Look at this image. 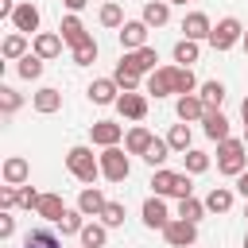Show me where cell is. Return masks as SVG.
Listing matches in <instances>:
<instances>
[{"label":"cell","mask_w":248,"mask_h":248,"mask_svg":"<svg viewBox=\"0 0 248 248\" xmlns=\"http://www.w3.org/2000/svg\"><path fill=\"white\" fill-rule=\"evenodd\" d=\"M66 170H70L78 182L93 186V182L101 178V155H93V147L78 143V147H70V151H66Z\"/></svg>","instance_id":"1"},{"label":"cell","mask_w":248,"mask_h":248,"mask_svg":"<svg viewBox=\"0 0 248 248\" xmlns=\"http://www.w3.org/2000/svg\"><path fill=\"white\" fill-rule=\"evenodd\" d=\"M151 190L159 194V198H194V182H190V174L182 170H167V167H159L155 174H151Z\"/></svg>","instance_id":"2"},{"label":"cell","mask_w":248,"mask_h":248,"mask_svg":"<svg viewBox=\"0 0 248 248\" xmlns=\"http://www.w3.org/2000/svg\"><path fill=\"white\" fill-rule=\"evenodd\" d=\"M217 170L229 174V178L244 174L248 170V143L244 140H232V136L225 143H217Z\"/></svg>","instance_id":"3"},{"label":"cell","mask_w":248,"mask_h":248,"mask_svg":"<svg viewBox=\"0 0 248 248\" xmlns=\"http://www.w3.org/2000/svg\"><path fill=\"white\" fill-rule=\"evenodd\" d=\"M240 39H244V23H240L236 16H225V19H217V23H213L209 46H213V50H232Z\"/></svg>","instance_id":"4"},{"label":"cell","mask_w":248,"mask_h":248,"mask_svg":"<svg viewBox=\"0 0 248 248\" xmlns=\"http://www.w3.org/2000/svg\"><path fill=\"white\" fill-rule=\"evenodd\" d=\"M132 174V163H128V151L116 143V147H105L101 151V178H108V182H124Z\"/></svg>","instance_id":"5"},{"label":"cell","mask_w":248,"mask_h":248,"mask_svg":"<svg viewBox=\"0 0 248 248\" xmlns=\"http://www.w3.org/2000/svg\"><path fill=\"white\" fill-rule=\"evenodd\" d=\"M147 93H151V97H170V93H178V66H159L155 74H147Z\"/></svg>","instance_id":"6"},{"label":"cell","mask_w":248,"mask_h":248,"mask_svg":"<svg viewBox=\"0 0 248 248\" xmlns=\"http://www.w3.org/2000/svg\"><path fill=\"white\" fill-rule=\"evenodd\" d=\"M163 240H167L170 248H194L198 225H190V221H182V217H170V225L163 229Z\"/></svg>","instance_id":"7"},{"label":"cell","mask_w":248,"mask_h":248,"mask_svg":"<svg viewBox=\"0 0 248 248\" xmlns=\"http://www.w3.org/2000/svg\"><path fill=\"white\" fill-rule=\"evenodd\" d=\"M159 54H155V46H140V50H124V58H120V66H128V70H136L140 78L143 74H155L159 66Z\"/></svg>","instance_id":"8"},{"label":"cell","mask_w":248,"mask_h":248,"mask_svg":"<svg viewBox=\"0 0 248 248\" xmlns=\"http://www.w3.org/2000/svg\"><path fill=\"white\" fill-rule=\"evenodd\" d=\"M12 27H16L19 35H39V8H35L31 0H19L16 12H12Z\"/></svg>","instance_id":"9"},{"label":"cell","mask_w":248,"mask_h":248,"mask_svg":"<svg viewBox=\"0 0 248 248\" xmlns=\"http://www.w3.org/2000/svg\"><path fill=\"white\" fill-rule=\"evenodd\" d=\"M124 136H128V132H124V124H116V120H97V124L89 128V140H93L97 147H116Z\"/></svg>","instance_id":"10"},{"label":"cell","mask_w":248,"mask_h":248,"mask_svg":"<svg viewBox=\"0 0 248 248\" xmlns=\"http://www.w3.org/2000/svg\"><path fill=\"white\" fill-rule=\"evenodd\" d=\"M0 174H4V186H27V178H31V163H27L23 155H8Z\"/></svg>","instance_id":"11"},{"label":"cell","mask_w":248,"mask_h":248,"mask_svg":"<svg viewBox=\"0 0 248 248\" xmlns=\"http://www.w3.org/2000/svg\"><path fill=\"white\" fill-rule=\"evenodd\" d=\"M143 225H147V229H159V232H163V229L170 225V213H167V202H163L159 194H151V198L143 202Z\"/></svg>","instance_id":"12"},{"label":"cell","mask_w":248,"mask_h":248,"mask_svg":"<svg viewBox=\"0 0 248 248\" xmlns=\"http://www.w3.org/2000/svg\"><path fill=\"white\" fill-rule=\"evenodd\" d=\"M58 35H62V43H70V46H81V43H89L93 35L85 31V23L70 12V16H62V23H58Z\"/></svg>","instance_id":"13"},{"label":"cell","mask_w":248,"mask_h":248,"mask_svg":"<svg viewBox=\"0 0 248 248\" xmlns=\"http://www.w3.org/2000/svg\"><path fill=\"white\" fill-rule=\"evenodd\" d=\"M147 23L143 19H128L124 27H120V46L124 50H140V46H147Z\"/></svg>","instance_id":"14"},{"label":"cell","mask_w":248,"mask_h":248,"mask_svg":"<svg viewBox=\"0 0 248 248\" xmlns=\"http://www.w3.org/2000/svg\"><path fill=\"white\" fill-rule=\"evenodd\" d=\"M116 112L124 120H143L147 116V97L143 93H120L116 97Z\"/></svg>","instance_id":"15"},{"label":"cell","mask_w":248,"mask_h":248,"mask_svg":"<svg viewBox=\"0 0 248 248\" xmlns=\"http://www.w3.org/2000/svg\"><path fill=\"white\" fill-rule=\"evenodd\" d=\"M182 31H186V39H194V43H209V35H213V23H209V16L205 12H190L186 19H182Z\"/></svg>","instance_id":"16"},{"label":"cell","mask_w":248,"mask_h":248,"mask_svg":"<svg viewBox=\"0 0 248 248\" xmlns=\"http://www.w3.org/2000/svg\"><path fill=\"white\" fill-rule=\"evenodd\" d=\"M31 50H35L43 62H50V58L62 54V35H54V31H39V35L31 39Z\"/></svg>","instance_id":"17"},{"label":"cell","mask_w":248,"mask_h":248,"mask_svg":"<svg viewBox=\"0 0 248 248\" xmlns=\"http://www.w3.org/2000/svg\"><path fill=\"white\" fill-rule=\"evenodd\" d=\"M174 112H178V120H182V124H194V120H202L209 108H205V101H202L198 93H186V97H178Z\"/></svg>","instance_id":"18"},{"label":"cell","mask_w":248,"mask_h":248,"mask_svg":"<svg viewBox=\"0 0 248 248\" xmlns=\"http://www.w3.org/2000/svg\"><path fill=\"white\" fill-rule=\"evenodd\" d=\"M202 128H205V136H209L213 143H225V140H229V116H225L221 108H209V112L202 116Z\"/></svg>","instance_id":"19"},{"label":"cell","mask_w":248,"mask_h":248,"mask_svg":"<svg viewBox=\"0 0 248 248\" xmlns=\"http://www.w3.org/2000/svg\"><path fill=\"white\" fill-rule=\"evenodd\" d=\"M85 93H89V101H93V105H116V97H120V85H116L112 78H97V81H93Z\"/></svg>","instance_id":"20"},{"label":"cell","mask_w":248,"mask_h":248,"mask_svg":"<svg viewBox=\"0 0 248 248\" xmlns=\"http://www.w3.org/2000/svg\"><path fill=\"white\" fill-rule=\"evenodd\" d=\"M31 108H35V112H43V116H50V112H58V108H62V93H58L54 85H43V89L31 97Z\"/></svg>","instance_id":"21"},{"label":"cell","mask_w":248,"mask_h":248,"mask_svg":"<svg viewBox=\"0 0 248 248\" xmlns=\"http://www.w3.org/2000/svg\"><path fill=\"white\" fill-rule=\"evenodd\" d=\"M155 143V136L143 128V124H136V128H128V136H124V151L128 155H147V147Z\"/></svg>","instance_id":"22"},{"label":"cell","mask_w":248,"mask_h":248,"mask_svg":"<svg viewBox=\"0 0 248 248\" xmlns=\"http://www.w3.org/2000/svg\"><path fill=\"white\" fill-rule=\"evenodd\" d=\"M108 205V198L97 190V186H85L81 194H78V209L85 213V217H101V209Z\"/></svg>","instance_id":"23"},{"label":"cell","mask_w":248,"mask_h":248,"mask_svg":"<svg viewBox=\"0 0 248 248\" xmlns=\"http://www.w3.org/2000/svg\"><path fill=\"white\" fill-rule=\"evenodd\" d=\"M140 19H143L147 27H163V23L170 19V4H167V0H147V4H143V16H140Z\"/></svg>","instance_id":"24"},{"label":"cell","mask_w":248,"mask_h":248,"mask_svg":"<svg viewBox=\"0 0 248 248\" xmlns=\"http://www.w3.org/2000/svg\"><path fill=\"white\" fill-rule=\"evenodd\" d=\"M0 54H4L8 62H19L23 54H31V50H27V35H19V31H12V35H8L4 43H0Z\"/></svg>","instance_id":"25"},{"label":"cell","mask_w":248,"mask_h":248,"mask_svg":"<svg viewBox=\"0 0 248 248\" xmlns=\"http://www.w3.org/2000/svg\"><path fill=\"white\" fill-rule=\"evenodd\" d=\"M167 143H170V151H178V155H186L190 151V143H194V132H190V124H174L170 132H167Z\"/></svg>","instance_id":"26"},{"label":"cell","mask_w":248,"mask_h":248,"mask_svg":"<svg viewBox=\"0 0 248 248\" xmlns=\"http://www.w3.org/2000/svg\"><path fill=\"white\" fill-rule=\"evenodd\" d=\"M205 209H209V213H229V209H232V190H229V186H213V190L205 194Z\"/></svg>","instance_id":"27"},{"label":"cell","mask_w":248,"mask_h":248,"mask_svg":"<svg viewBox=\"0 0 248 248\" xmlns=\"http://www.w3.org/2000/svg\"><path fill=\"white\" fill-rule=\"evenodd\" d=\"M35 213H39V217H46V221H58V217L66 213L62 194H43V198H39V205H35Z\"/></svg>","instance_id":"28"},{"label":"cell","mask_w":248,"mask_h":248,"mask_svg":"<svg viewBox=\"0 0 248 248\" xmlns=\"http://www.w3.org/2000/svg\"><path fill=\"white\" fill-rule=\"evenodd\" d=\"M81 248H105V240H108V229L101 225V221H85V229H81Z\"/></svg>","instance_id":"29"},{"label":"cell","mask_w":248,"mask_h":248,"mask_svg":"<svg viewBox=\"0 0 248 248\" xmlns=\"http://www.w3.org/2000/svg\"><path fill=\"white\" fill-rule=\"evenodd\" d=\"M54 225L62 229V236H81V229H85V213H81V209H66Z\"/></svg>","instance_id":"30"},{"label":"cell","mask_w":248,"mask_h":248,"mask_svg":"<svg viewBox=\"0 0 248 248\" xmlns=\"http://www.w3.org/2000/svg\"><path fill=\"white\" fill-rule=\"evenodd\" d=\"M198 97L205 101V108H221L225 105V85L221 81H202L198 85Z\"/></svg>","instance_id":"31"},{"label":"cell","mask_w":248,"mask_h":248,"mask_svg":"<svg viewBox=\"0 0 248 248\" xmlns=\"http://www.w3.org/2000/svg\"><path fill=\"white\" fill-rule=\"evenodd\" d=\"M23 248H62V240L50 232V229H31L23 236Z\"/></svg>","instance_id":"32"},{"label":"cell","mask_w":248,"mask_h":248,"mask_svg":"<svg viewBox=\"0 0 248 248\" xmlns=\"http://www.w3.org/2000/svg\"><path fill=\"white\" fill-rule=\"evenodd\" d=\"M16 70H19V78H23V81H35V78H43V58L31 50V54H23V58L16 62Z\"/></svg>","instance_id":"33"},{"label":"cell","mask_w":248,"mask_h":248,"mask_svg":"<svg viewBox=\"0 0 248 248\" xmlns=\"http://www.w3.org/2000/svg\"><path fill=\"white\" fill-rule=\"evenodd\" d=\"M198 54H202V46H198L194 39H178V43H174V62H178V66L198 62Z\"/></svg>","instance_id":"34"},{"label":"cell","mask_w":248,"mask_h":248,"mask_svg":"<svg viewBox=\"0 0 248 248\" xmlns=\"http://www.w3.org/2000/svg\"><path fill=\"white\" fill-rule=\"evenodd\" d=\"M112 81L120 85V93H136V89H140V74L128 70V66H120V62H116V70H112Z\"/></svg>","instance_id":"35"},{"label":"cell","mask_w":248,"mask_h":248,"mask_svg":"<svg viewBox=\"0 0 248 248\" xmlns=\"http://www.w3.org/2000/svg\"><path fill=\"white\" fill-rule=\"evenodd\" d=\"M167 159H170V143H167V140H159V136H155V143H151V147H147V155H143V163H147V167H155V170H159V167H163V163H167Z\"/></svg>","instance_id":"36"},{"label":"cell","mask_w":248,"mask_h":248,"mask_svg":"<svg viewBox=\"0 0 248 248\" xmlns=\"http://www.w3.org/2000/svg\"><path fill=\"white\" fill-rule=\"evenodd\" d=\"M178 217L190 221V225H198V221L205 217V202H198V198H182V202H178Z\"/></svg>","instance_id":"37"},{"label":"cell","mask_w":248,"mask_h":248,"mask_svg":"<svg viewBox=\"0 0 248 248\" xmlns=\"http://www.w3.org/2000/svg\"><path fill=\"white\" fill-rule=\"evenodd\" d=\"M182 159H186V174H205V170H209V163H213V159H209L205 151H198V147H190Z\"/></svg>","instance_id":"38"},{"label":"cell","mask_w":248,"mask_h":248,"mask_svg":"<svg viewBox=\"0 0 248 248\" xmlns=\"http://www.w3.org/2000/svg\"><path fill=\"white\" fill-rule=\"evenodd\" d=\"M101 23H105V27H124V23H128V19H124V8H120L116 0L101 4Z\"/></svg>","instance_id":"39"},{"label":"cell","mask_w":248,"mask_h":248,"mask_svg":"<svg viewBox=\"0 0 248 248\" xmlns=\"http://www.w3.org/2000/svg\"><path fill=\"white\" fill-rule=\"evenodd\" d=\"M19 105H23V97H19L12 85H0V112L12 116V112H19Z\"/></svg>","instance_id":"40"},{"label":"cell","mask_w":248,"mask_h":248,"mask_svg":"<svg viewBox=\"0 0 248 248\" xmlns=\"http://www.w3.org/2000/svg\"><path fill=\"white\" fill-rule=\"evenodd\" d=\"M101 225H105V229H120V225H124V205H120V202H108V205L101 209Z\"/></svg>","instance_id":"41"},{"label":"cell","mask_w":248,"mask_h":248,"mask_svg":"<svg viewBox=\"0 0 248 248\" xmlns=\"http://www.w3.org/2000/svg\"><path fill=\"white\" fill-rule=\"evenodd\" d=\"M74 62H78V66H93V62H97V39L74 46Z\"/></svg>","instance_id":"42"},{"label":"cell","mask_w":248,"mask_h":248,"mask_svg":"<svg viewBox=\"0 0 248 248\" xmlns=\"http://www.w3.org/2000/svg\"><path fill=\"white\" fill-rule=\"evenodd\" d=\"M16 205H19V186H0V209L12 213Z\"/></svg>","instance_id":"43"},{"label":"cell","mask_w":248,"mask_h":248,"mask_svg":"<svg viewBox=\"0 0 248 248\" xmlns=\"http://www.w3.org/2000/svg\"><path fill=\"white\" fill-rule=\"evenodd\" d=\"M39 198H43V194H39L35 186H19V205H23V209H35Z\"/></svg>","instance_id":"44"},{"label":"cell","mask_w":248,"mask_h":248,"mask_svg":"<svg viewBox=\"0 0 248 248\" xmlns=\"http://www.w3.org/2000/svg\"><path fill=\"white\" fill-rule=\"evenodd\" d=\"M12 232H16V217L0 213V240H12Z\"/></svg>","instance_id":"45"},{"label":"cell","mask_w":248,"mask_h":248,"mask_svg":"<svg viewBox=\"0 0 248 248\" xmlns=\"http://www.w3.org/2000/svg\"><path fill=\"white\" fill-rule=\"evenodd\" d=\"M236 194H244V198H248V170H244V174H236Z\"/></svg>","instance_id":"46"},{"label":"cell","mask_w":248,"mask_h":248,"mask_svg":"<svg viewBox=\"0 0 248 248\" xmlns=\"http://www.w3.org/2000/svg\"><path fill=\"white\" fill-rule=\"evenodd\" d=\"M12 12H16V0H0V16H8V19H12Z\"/></svg>","instance_id":"47"},{"label":"cell","mask_w":248,"mask_h":248,"mask_svg":"<svg viewBox=\"0 0 248 248\" xmlns=\"http://www.w3.org/2000/svg\"><path fill=\"white\" fill-rule=\"evenodd\" d=\"M62 4H66V8H70V12H74V16H78V12H81V8H85V4H89V0H62Z\"/></svg>","instance_id":"48"},{"label":"cell","mask_w":248,"mask_h":248,"mask_svg":"<svg viewBox=\"0 0 248 248\" xmlns=\"http://www.w3.org/2000/svg\"><path fill=\"white\" fill-rule=\"evenodd\" d=\"M240 116H244V124H248V97L240 101Z\"/></svg>","instance_id":"49"},{"label":"cell","mask_w":248,"mask_h":248,"mask_svg":"<svg viewBox=\"0 0 248 248\" xmlns=\"http://www.w3.org/2000/svg\"><path fill=\"white\" fill-rule=\"evenodd\" d=\"M240 46H244V54H248V27H244V39H240Z\"/></svg>","instance_id":"50"},{"label":"cell","mask_w":248,"mask_h":248,"mask_svg":"<svg viewBox=\"0 0 248 248\" xmlns=\"http://www.w3.org/2000/svg\"><path fill=\"white\" fill-rule=\"evenodd\" d=\"M244 143H248V124H244Z\"/></svg>","instance_id":"51"},{"label":"cell","mask_w":248,"mask_h":248,"mask_svg":"<svg viewBox=\"0 0 248 248\" xmlns=\"http://www.w3.org/2000/svg\"><path fill=\"white\" fill-rule=\"evenodd\" d=\"M167 4H186V0H167Z\"/></svg>","instance_id":"52"},{"label":"cell","mask_w":248,"mask_h":248,"mask_svg":"<svg viewBox=\"0 0 248 248\" xmlns=\"http://www.w3.org/2000/svg\"><path fill=\"white\" fill-rule=\"evenodd\" d=\"M244 248H248V232H244Z\"/></svg>","instance_id":"53"},{"label":"cell","mask_w":248,"mask_h":248,"mask_svg":"<svg viewBox=\"0 0 248 248\" xmlns=\"http://www.w3.org/2000/svg\"><path fill=\"white\" fill-rule=\"evenodd\" d=\"M244 217H248V209H244Z\"/></svg>","instance_id":"54"}]
</instances>
